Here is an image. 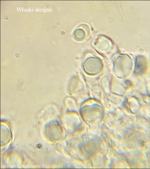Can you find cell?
<instances>
[{"label":"cell","instance_id":"cell-1","mask_svg":"<svg viewBox=\"0 0 150 169\" xmlns=\"http://www.w3.org/2000/svg\"><path fill=\"white\" fill-rule=\"evenodd\" d=\"M89 32V29L88 26L85 25H81L77 28L74 31L73 35L74 38L77 40H83L88 35Z\"/></svg>","mask_w":150,"mask_h":169},{"label":"cell","instance_id":"cell-2","mask_svg":"<svg viewBox=\"0 0 150 169\" xmlns=\"http://www.w3.org/2000/svg\"><path fill=\"white\" fill-rule=\"evenodd\" d=\"M97 40L95 44L96 47L100 49L103 48H110L112 47V43L110 41L108 38L103 37Z\"/></svg>","mask_w":150,"mask_h":169}]
</instances>
